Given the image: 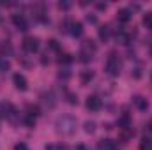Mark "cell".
<instances>
[{"label": "cell", "instance_id": "9", "mask_svg": "<svg viewBox=\"0 0 152 150\" xmlns=\"http://www.w3.org/2000/svg\"><path fill=\"white\" fill-rule=\"evenodd\" d=\"M133 101H134V106H136L138 110H147V106H149V104H147V101H145L143 97H140V95H138V97H134Z\"/></svg>", "mask_w": 152, "mask_h": 150}, {"label": "cell", "instance_id": "14", "mask_svg": "<svg viewBox=\"0 0 152 150\" xmlns=\"http://www.w3.org/2000/svg\"><path fill=\"white\" fill-rule=\"evenodd\" d=\"M99 37L104 39V41L110 37V27H101V28H99Z\"/></svg>", "mask_w": 152, "mask_h": 150}, {"label": "cell", "instance_id": "1", "mask_svg": "<svg viewBox=\"0 0 152 150\" xmlns=\"http://www.w3.org/2000/svg\"><path fill=\"white\" fill-rule=\"evenodd\" d=\"M55 125H57V131H58L60 134L69 136V134H75L76 125H78V124H76L75 117H71V115H64V117H58V118H57Z\"/></svg>", "mask_w": 152, "mask_h": 150}, {"label": "cell", "instance_id": "8", "mask_svg": "<svg viewBox=\"0 0 152 150\" xmlns=\"http://www.w3.org/2000/svg\"><path fill=\"white\" fill-rule=\"evenodd\" d=\"M71 34H73L75 37H80V36L83 34V25H81V23H73V25H71Z\"/></svg>", "mask_w": 152, "mask_h": 150}, {"label": "cell", "instance_id": "17", "mask_svg": "<svg viewBox=\"0 0 152 150\" xmlns=\"http://www.w3.org/2000/svg\"><path fill=\"white\" fill-rule=\"evenodd\" d=\"M34 124H36V118H34V117H30V115H27V117H25V125L34 127Z\"/></svg>", "mask_w": 152, "mask_h": 150}, {"label": "cell", "instance_id": "2", "mask_svg": "<svg viewBox=\"0 0 152 150\" xmlns=\"http://www.w3.org/2000/svg\"><path fill=\"white\" fill-rule=\"evenodd\" d=\"M120 60H118V57L115 55V53H112L110 57H108V60H106V71H108V74L112 76H118V73H120Z\"/></svg>", "mask_w": 152, "mask_h": 150}, {"label": "cell", "instance_id": "3", "mask_svg": "<svg viewBox=\"0 0 152 150\" xmlns=\"http://www.w3.org/2000/svg\"><path fill=\"white\" fill-rule=\"evenodd\" d=\"M23 50L28 53H34L39 50V41L36 37H25L23 39Z\"/></svg>", "mask_w": 152, "mask_h": 150}, {"label": "cell", "instance_id": "20", "mask_svg": "<svg viewBox=\"0 0 152 150\" xmlns=\"http://www.w3.org/2000/svg\"><path fill=\"white\" fill-rule=\"evenodd\" d=\"M11 66H9V62L5 60V58H0V71H7Z\"/></svg>", "mask_w": 152, "mask_h": 150}, {"label": "cell", "instance_id": "22", "mask_svg": "<svg viewBox=\"0 0 152 150\" xmlns=\"http://www.w3.org/2000/svg\"><path fill=\"white\" fill-rule=\"evenodd\" d=\"M14 150H28V147H27L25 143H18V145L14 147Z\"/></svg>", "mask_w": 152, "mask_h": 150}, {"label": "cell", "instance_id": "15", "mask_svg": "<svg viewBox=\"0 0 152 150\" xmlns=\"http://www.w3.org/2000/svg\"><path fill=\"white\" fill-rule=\"evenodd\" d=\"M143 25H145L147 28H152V11L143 16Z\"/></svg>", "mask_w": 152, "mask_h": 150}, {"label": "cell", "instance_id": "18", "mask_svg": "<svg viewBox=\"0 0 152 150\" xmlns=\"http://www.w3.org/2000/svg\"><path fill=\"white\" fill-rule=\"evenodd\" d=\"M73 58H71V55H60V58H58V62L60 64H69Z\"/></svg>", "mask_w": 152, "mask_h": 150}, {"label": "cell", "instance_id": "13", "mask_svg": "<svg viewBox=\"0 0 152 150\" xmlns=\"http://www.w3.org/2000/svg\"><path fill=\"white\" fill-rule=\"evenodd\" d=\"M42 103H44V104H48L50 108H53V106H55V101H53V95H51V94H48V95L44 94V95H42Z\"/></svg>", "mask_w": 152, "mask_h": 150}, {"label": "cell", "instance_id": "12", "mask_svg": "<svg viewBox=\"0 0 152 150\" xmlns=\"http://www.w3.org/2000/svg\"><path fill=\"white\" fill-rule=\"evenodd\" d=\"M117 39H118L120 44H129V42H131V36H127V34H124V32H120V34L117 36Z\"/></svg>", "mask_w": 152, "mask_h": 150}, {"label": "cell", "instance_id": "27", "mask_svg": "<svg viewBox=\"0 0 152 150\" xmlns=\"http://www.w3.org/2000/svg\"><path fill=\"white\" fill-rule=\"evenodd\" d=\"M115 150H118V149H115Z\"/></svg>", "mask_w": 152, "mask_h": 150}, {"label": "cell", "instance_id": "7", "mask_svg": "<svg viewBox=\"0 0 152 150\" xmlns=\"http://www.w3.org/2000/svg\"><path fill=\"white\" fill-rule=\"evenodd\" d=\"M117 20H118L120 23L129 21V20H131V12H129V9H118V11H117Z\"/></svg>", "mask_w": 152, "mask_h": 150}, {"label": "cell", "instance_id": "21", "mask_svg": "<svg viewBox=\"0 0 152 150\" xmlns=\"http://www.w3.org/2000/svg\"><path fill=\"white\" fill-rule=\"evenodd\" d=\"M94 78V73H83L81 74V79H83V83H87L88 79H92Z\"/></svg>", "mask_w": 152, "mask_h": 150}, {"label": "cell", "instance_id": "25", "mask_svg": "<svg viewBox=\"0 0 152 150\" xmlns=\"http://www.w3.org/2000/svg\"><path fill=\"white\" fill-rule=\"evenodd\" d=\"M60 150H69L67 147H60Z\"/></svg>", "mask_w": 152, "mask_h": 150}, {"label": "cell", "instance_id": "16", "mask_svg": "<svg viewBox=\"0 0 152 150\" xmlns=\"http://www.w3.org/2000/svg\"><path fill=\"white\" fill-rule=\"evenodd\" d=\"M27 115H30V117H34V118H36V117H37L39 115V108L37 106H32V104H30V106H27Z\"/></svg>", "mask_w": 152, "mask_h": 150}, {"label": "cell", "instance_id": "6", "mask_svg": "<svg viewBox=\"0 0 152 150\" xmlns=\"http://www.w3.org/2000/svg\"><path fill=\"white\" fill-rule=\"evenodd\" d=\"M12 23H14V25H16V28H20V30H27V28H28V25H27L25 18H23V16H18V14H14V16H12Z\"/></svg>", "mask_w": 152, "mask_h": 150}, {"label": "cell", "instance_id": "23", "mask_svg": "<svg viewBox=\"0 0 152 150\" xmlns=\"http://www.w3.org/2000/svg\"><path fill=\"white\" fill-rule=\"evenodd\" d=\"M69 5H71V4H67V2H64V4H62V2H60V4H58V7H60V9H62V7H64V9H67V7H69Z\"/></svg>", "mask_w": 152, "mask_h": 150}, {"label": "cell", "instance_id": "11", "mask_svg": "<svg viewBox=\"0 0 152 150\" xmlns=\"http://www.w3.org/2000/svg\"><path fill=\"white\" fill-rule=\"evenodd\" d=\"M140 150H152V141L149 138H143L140 141Z\"/></svg>", "mask_w": 152, "mask_h": 150}, {"label": "cell", "instance_id": "10", "mask_svg": "<svg viewBox=\"0 0 152 150\" xmlns=\"http://www.w3.org/2000/svg\"><path fill=\"white\" fill-rule=\"evenodd\" d=\"M101 149L103 150H115L117 147H115V143L112 140H101Z\"/></svg>", "mask_w": 152, "mask_h": 150}, {"label": "cell", "instance_id": "24", "mask_svg": "<svg viewBox=\"0 0 152 150\" xmlns=\"http://www.w3.org/2000/svg\"><path fill=\"white\" fill-rule=\"evenodd\" d=\"M76 150H88L85 145H76Z\"/></svg>", "mask_w": 152, "mask_h": 150}, {"label": "cell", "instance_id": "26", "mask_svg": "<svg viewBox=\"0 0 152 150\" xmlns=\"http://www.w3.org/2000/svg\"><path fill=\"white\" fill-rule=\"evenodd\" d=\"M151 81H152V74H151Z\"/></svg>", "mask_w": 152, "mask_h": 150}, {"label": "cell", "instance_id": "4", "mask_svg": "<svg viewBox=\"0 0 152 150\" xmlns=\"http://www.w3.org/2000/svg\"><path fill=\"white\" fill-rule=\"evenodd\" d=\"M12 81H14V87H16L18 90H21V92L27 90V78H25L23 74H20V73L14 74L12 76Z\"/></svg>", "mask_w": 152, "mask_h": 150}, {"label": "cell", "instance_id": "5", "mask_svg": "<svg viewBox=\"0 0 152 150\" xmlns=\"http://www.w3.org/2000/svg\"><path fill=\"white\" fill-rule=\"evenodd\" d=\"M87 108H88L90 111H97V110L101 108V99H99L97 95H90V97L87 99Z\"/></svg>", "mask_w": 152, "mask_h": 150}, {"label": "cell", "instance_id": "19", "mask_svg": "<svg viewBox=\"0 0 152 150\" xmlns=\"http://www.w3.org/2000/svg\"><path fill=\"white\" fill-rule=\"evenodd\" d=\"M85 131H87V133H94V131H96V124H94V122H87V124H85Z\"/></svg>", "mask_w": 152, "mask_h": 150}]
</instances>
